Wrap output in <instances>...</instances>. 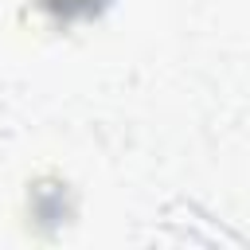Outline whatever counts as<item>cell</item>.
I'll use <instances>...</instances> for the list:
<instances>
[{
	"label": "cell",
	"instance_id": "6da1fadb",
	"mask_svg": "<svg viewBox=\"0 0 250 250\" xmlns=\"http://www.w3.org/2000/svg\"><path fill=\"white\" fill-rule=\"evenodd\" d=\"M105 0H43V8L47 12H55V16H86V12H98Z\"/></svg>",
	"mask_w": 250,
	"mask_h": 250
}]
</instances>
